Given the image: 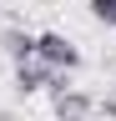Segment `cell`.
<instances>
[{
	"instance_id": "cell-1",
	"label": "cell",
	"mask_w": 116,
	"mask_h": 121,
	"mask_svg": "<svg viewBox=\"0 0 116 121\" xmlns=\"http://www.w3.org/2000/svg\"><path fill=\"white\" fill-rule=\"evenodd\" d=\"M35 60H46L56 76H76V71H81L76 40H66L61 30H40V35H35Z\"/></svg>"
},
{
	"instance_id": "cell-2",
	"label": "cell",
	"mask_w": 116,
	"mask_h": 121,
	"mask_svg": "<svg viewBox=\"0 0 116 121\" xmlns=\"http://www.w3.org/2000/svg\"><path fill=\"white\" fill-rule=\"evenodd\" d=\"M51 111H56V121H86V116L96 111V101L86 96L81 86H66V91L51 96Z\"/></svg>"
},
{
	"instance_id": "cell-3",
	"label": "cell",
	"mask_w": 116,
	"mask_h": 121,
	"mask_svg": "<svg viewBox=\"0 0 116 121\" xmlns=\"http://www.w3.org/2000/svg\"><path fill=\"white\" fill-rule=\"evenodd\" d=\"M56 86V71L46 66V60H20V66H15V91H20V96H35V91H51Z\"/></svg>"
},
{
	"instance_id": "cell-4",
	"label": "cell",
	"mask_w": 116,
	"mask_h": 121,
	"mask_svg": "<svg viewBox=\"0 0 116 121\" xmlns=\"http://www.w3.org/2000/svg\"><path fill=\"white\" fill-rule=\"evenodd\" d=\"M0 51L10 56V66H20V60L35 56V35H30L25 25H5V30H0Z\"/></svg>"
},
{
	"instance_id": "cell-5",
	"label": "cell",
	"mask_w": 116,
	"mask_h": 121,
	"mask_svg": "<svg viewBox=\"0 0 116 121\" xmlns=\"http://www.w3.org/2000/svg\"><path fill=\"white\" fill-rule=\"evenodd\" d=\"M91 15L101 25H116V0H91Z\"/></svg>"
},
{
	"instance_id": "cell-6",
	"label": "cell",
	"mask_w": 116,
	"mask_h": 121,
	"mask_svg": "<svg viewBox=\"0 0 116 121\" xmlns=\"http://www.w3.org/2000/svg\"><path fill=\"white\" fill-rule=\"evenodd\" d=\"M96 111H101V116H106V121H116V91H111V96H106V101H96Z\"/></svg>"
},
{
	"instance_id": "cell-7",
	"label": "cell",
	"mask_w": 116,
	"mask_h": 121,
	"mask_svg": "<svg viewBox=\"0 0 116 121\" xmlns=\"http://www.w3.org/2000/svg\"><path fill=\"white\" fill-rule=\"evenodd\" d=\"M0 121H10V116H5V111H0Z\"/></svg>"
}]
</instances>
